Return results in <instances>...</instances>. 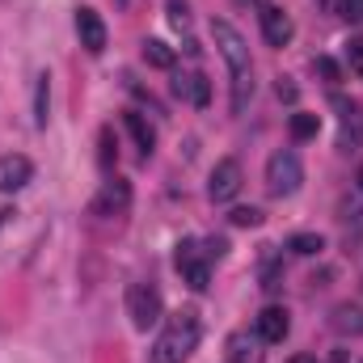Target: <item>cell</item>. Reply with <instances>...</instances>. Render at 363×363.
I'll return each mask as SVG.
<instances>
[{"label": "cell", "mask_w": 363, "mask_h": 363, "mask_svg": "<svg viewBox=\"0 0 363 363\" xmlns=\"http://www.w3.org/2000/svg\"><path fill=\"white\" fill-rule=\"evenodd\" d=\"M262 34H267V43L271 47H287L291 43V34H296V26H291V17L279 9V4H262Z\"/></svg>", "instance_id": "9c48e42d"}, {"label": "cell", "mask_w": 363, "mask_h": 363, "mask_svg": "<svg viewBox=\"0 0 363 363\" xmlns=\"http://www.w3.org/2000/svg\"><path fill=\"white\" fill-rule=\"evenodd\" d=\"M127 317L135 330H152L161 321V291L152 283H131L127 287Z\"/></svg>", "instance_id": "277c9868"}, {"label": "cell", "mask_w": 363, "mask_h": 363, "mask_svg": "<svg viewBox=\"0 0 363 363\" xmlns=\"http://www.w3.org/2000/svg\"><path fill=\"white\" fill-rule=\"evenodd\" d=\"M144 60H148L152 68H174V51H169L161 38H148V43H144Z\"/></svg>", "instance_id": "e0dca14e"}, {"label": "cell", "mask_w": 363, "mask_h": 363, "mask_svg": "<svg viewBox=\"0 0 363 363\" xmlns=\"http://www.w3.org/2000/svg\"><path fill=\"white\" fill-rule=\"evenodd\" d=\"M30 178H34V165H30L26 157H17V152L0 157V194H13V190H21Z\"/></svg>", "instance_id": "30bf717a"}, {"label": "cell", "mask_w": 363, "mask_h": 363, "mask_svg": "<svg viewBox=\"0 0 363 363\" xmlns=\"http://www.w3.org/2000/svg\"><path fill=\"white\" fill-rule=\"evenodd\" d=\"M77 34H81V47L89 55L106 51V21H101L97 9H77Z\"/></svg>", "instance_id": "52a82bcc"}, {"label": "cell", "mask_w": 363, "mask_h": 363, "mask_svg": "<svg viewBox=\"0 0 363 363\" xmlns=\"http://www.w3.org/2000/svg\"><path fill=\"white\" fill-rule=\"evenodd\" d=\"M127 203H131V186L123 178H110L101 186V194H97V211H127Z\"/></svg>", "instance_id": "7c38bea8"}, {"label": "cell", "mask_w": 363, "mask_h": 363, "mask_svg": "<svg viewBox=\"0 0 363 363\" xmlns=\"http://www.w3.org/2000/svg\"><path fill=\"white\" fill-rule=\"evenodd\" d=\"M287 127H291V135H296V140H313V135L321 131V118H317V114H291V123H287Z\"/></svg>", "instance_id": "d6986e66"}, {"label": "cell", "mask_w": 363, "mask_h": 363, "mask_svg": "<svg viewBox=\"0 0 363 363\" xmlns=\"http://www.w3.org/2000/svg\"><path fill=\"white\" fill-rule=\"evenodd\" d=\"M254 334H258L262 342H283V338L291 334V317H287V308H279V304L262 308L258 321H254Z\"/></svg>", "instance_id": "ba28073f"}, {"label": "cell", "mask_w": 363, "mask_h": 363, "mask_svg": "<svg viewBox=\"0 0 363 363\" xmlns=\"http://www.w3.org/2000/svg\"><path fill=\"white\" fill-rule=\"evenodd\" d=\"M199 338H203V321H199V313L182 308V313H174V317L165 321L161 338L152 342V363H186L190 355H194Z\"/></svg>", "instance_id": "7a4b0ae2"}, {"label": "cell", "mask_w": 363, "mask_h": 363, "mask_svg": "<svg viewBox=\"0 0 363 363\" xmlns=\"http://www.w3.org/2000/svg\"><path fill=\"white\" fill-rule=\"evenodd\" d=\"M359 144H363V114L355 106H347V114H342V152H351Z\"/></svg>", "instance_id": "9a60e30c"}, {"label": "cell", "mask_w": 363, "mask_h": 363, "mask_svg": "<svg viewBox=\"0 0 363 363\" xmlns=\"http://www.w3.org/2000/svg\"><path fill=\"white\" fill-rule=\"evenodd\" d=\"M347 55H351V68L363 77V38H351L347 43Z\"/></svg>", "instance_id": "cb8c5ba5"}, {"label": "cell", "mask_w": 363, "mask_h": 363, "mask_svg": "<svg viewBox=\"0 0 363 363\" xmlns=\"http://www.w3.org/2000/svg\"><path fill=\"white\" fill-rule=\"evenodd\" d=\"M338 13L347 21H363V0H338Z\"/></svg>", "instance_id": "603a6c76"}, {"label": "cell", "mask_w": 363, "mask_h": 363, "mask_svg": "<svg viewBox=\"0 0 363 363\" xmlns=\"http://www.w3.org/2000/svg\"><path fill=\"white\" fill-rule=\"evenodd\" d=\"M34 123L47 127V72L38 77V89H34Z\"/></svg>", "instance_id": "ffe728a7"}, {"label": "cell", "mask_w": 363, "mask_h": 363, "mask_svg": "<svg viewBox=\"0 0 363 363\" xmlns=\"http://www.w3.org/2000/svg\"><path fill=\"white\" fill-rule=\"evenodd\" d=\"M241 165L237 161H220L216 169H211V182H207V194H211V203H228V199H237V190H241Z\"/></svg>", "instance_id": "8992f818"}, {"label": "cell", "mask_w": 363, "mask_h": 363, "mask_svg": "<svg viewBox=\"0 0 363 363\" xmlns=\"http://www.w3.org/2000/svg\"><path fill=\"white\" fill-rule=\"evenodd\" d=\"M291 363H317V359H313V355H296Z\"/></svg>", "instance_id": "83f0119b"}, {"label": "cell", "mask_w": 363, "mask_h": 363, "mask_svg": "<svg viewBox=\"0 0 363 363\" xmlns=\"http://www.w3.org/2000/svg\"><path fill=\"white\" fill-rule=\"evenodd\" d=\"M287 250H291V254H300V258H313V254H321V250H325V241H321L317 233H296V237L287 241Z\"/></svg>", "instance_id": "2e32d148"}, {"label": "cell", "mask_w": 363, "mask_h": 363, "mask_svg": "<svg viewBox=\"0 0 363 363\" xmlns=\"http://www.w3.org/2000/svg\"><path fill=\"white\" fill-rule=\"evenodd\" d=\"M174 267H178L182 283H190L194 291H207V283H211V258L203 254L199 241H182L178 254H174Z\"/></svg>", "instance_id": "5b68a950"}, {"label": "cell", "mask_w": 363, "mask_h": 363, "mask_svg": "<svg viewBox=\"0 0 363 363\" xmlns=\"http://www.w3.org/2000/svg\"><path fill=\"white\" fill-rule=\"evenodd\" d=\"M228 220H233L237 228H258V224H262V211H258V207H237Z\"/></svg>", "instance_id": "44dd1931"}, {"label": "cell", "mask_w": 363, "mask_h": 363, "mask_svg": "<svg viewBox=\"0 0 363 363\" xmlns=\"http://www.w3.org/2000/svg\"><path fill=\"white\" fill-rule=\"evenodd\" d=\"M359 190H363V169H359Z\"/></svg>", "instance_id": "f1b7e54d"}, {"label": "cell", "mask_w": 363, "mask_h": 363, "mask_svg": "<svg viewBox=\"0 0 363 363\" xmlns=\"http://www.w3.org/2000/svg\"><path fill=\"white\" fill-rule=\"evenodd\" d=\"M165 9H169V21H174L178 30L190 26V9H186V0H165Z\"/></svg>", "instance_id": "7402d4cb"}, {"label": "cell", "mask_w": 363, "mask_h": 363, "mask_svg": "<svg viewBox=\"0 0 363 363\" xmlns=\"http://www.w3.org/2000/svg\"><path fill=\"white\" fill-rule=\"evenodd\" d=\"M317 72H321L330 85H338V64H334V60H325V55H321V60H317Z\"/></svg>", "instance_id": "484cf974"}, {"label": "cell", "mask_w": 363, "mask_h": 363, "mask_svg": "<svg viewBox=\"0 0 363 363\" xmlns=\"http://www.w3.org/2000/svg\"><path fill=\"white\" fill-rule=\"evenodd\" d=\"M334 330H351V334H359V330H363V308L342 304V308L334 313Z\"/></svg>", "instance_id": "ac0fdd59"}, {"label": "cell", "mask_w": 363, "mask_h": 363, "mask_svg": "<svg viewBox=\"0 0 363 363\" xmlns=\"http://www.w3.org/2000/svg\"><path fill=\"white\" fill-rule=\"evenodd\" d=\"M123 123H127V131L135 135V148H140L144 157H152V148H157V131H152V123H148L140 110H127V118H123Z\"/></svg>", "instance_id": "5bb4252c"}, {"label": "cell", "mask_w": 363, "mask_h": 363, "mask_svg": "<svg viewBox=\"0 0 363 363\" xmlns=\"http://www.w3.org/2000/svg\"><path fill=\"white\" fill-rule=\"evenodd\" d=\"M211 38H216V47H220V55H224V64H228V77H233V110L241 114L245 106H250V97H254V68H250V47H245V38L224 21V17H216L211 21Z\"/></svg>", "instance_id": "6da1fadb"}, {"label": "cell", "mask_w": 363, "mask_h": 363, "mask_svg": "<svg viewBox=\"0 0 363 363\" xmlns=\"http://www.w3.org/2000/svg\"><path fill=\"white\" fill-rule=\"evenodd\" d=\"M300 182H304L300 157H296L291 148H279L271 161H267V190H271L274 199H287V194L300 190Z\"/></svg>", "instance_id": "3957f363"}, {"label": "cell", "mask_w": 363, "mask_h": 363, "mask_svg": "<svg viewBox=\"0 0 363 363\" xmlns=\"http://www.w3.org/2000/svg\"><path fill=\"white\" fill-rule=\"evenodd\" d=\"M258 347H262V338L241 330V334L228 338V359L233 363H262V351H258Z\"/></svg>", "instance_id": "4fadbf2b"}, {"label": "cell", "mask_w": 363, "mask_h": 363, "mask_svg": "<svg viewBox=\"0 0 363 363\" xmlns=\"http://www.w3.org/2000/svg\"><path fill=\"white\" fill-rule=\"evenodd\" d=\"M9 216H17V211H9V207H0V224H4V220H9Z\"/></svg>", "instance_id": "4316f807"}, {"label": "cell", "mask_w": 363, "mask_h": 363, "mask_svg": "<svg viewBox=\"0 0 363 363\" xmlns=\"http://www.w3.org/2000/svg\"><path fill=\"white\" fill-rule=\"evenodd\" d=\"M97 161H101V169L114 165V140H110V131H101V157H97Z\"/></svg>", "instance_id": "d4e9b609"}, {"label": "cell", "mask_w": 363, "mask_h": 363, "mask_svg": "<svg viewBox=\"0 0 363 363\" xmlns=\"http://www.w3.org/2000/svg\"><path fill=\"white\" fill-rule=\"evenodd\" d=\"M174 93H178L182 101H190V106H207L211 101V81L203 72H178Z\"/></svg>", "instance_id": "8fae6325"}]
</instances>
